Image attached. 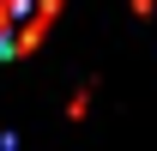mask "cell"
<instances>
[{
  "mask_svg": "<svg viewBox=\"0 0 157 151\" xmlns=\"http://www.w3.org/2000/svg\"><path fill=\"white\" fill-rule=\"evenodd\" d=\"M139 12H157V0H139Z\"/></svg>",
  "mask_w": 157,
  "mask_h": 151,
  "instance_id": "6da1fadb",
  "label": "cell"
}]
</instances>
